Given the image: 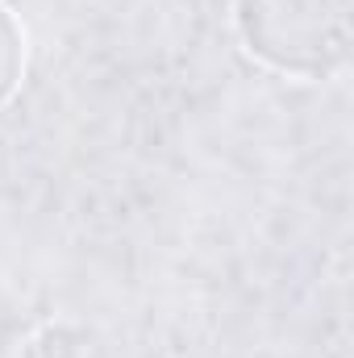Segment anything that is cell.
I'll return each mask as SVG.
<instances>
[{
  "label": "cell",
  "instance_id": "6da1fadb",
  "mask_svg": "<svg viewBox=\"0 0 354 358\" xmlns=\"http://www.w3.org/2000/svg\"><path fill=\"white\" fill-rule=\"evenodd\" d=\"M238 25L250 55L292 76H325L346 59V0H242Z\"/></svg>",
  "mask_w": 354,
  "mask_h": 358
},
{
  "label": "cell",
  "instance_id": "7a4b0ae2",
  "mask_svg": "<svg viewBox=\"0 0 354 358\" xmlns=\"http://www.w3.org/2000/svg\"><path fill=\"white\" fill-rule=\"evenodd\" d=\"M21 67H25V38H21V25L13 21V13L0 4V104L13 96Z\"/></svg>",
  "mask_w": 354,
  "mask_h": 358
},
{
  "label": "cell",
  "instance_id": "3957f363",
  "mask_svg": "<svg viewBox=\"0 0 354 358\" xmlns=\"http://www.w3.org/2000/svg\"><path fill=\"white\" fill-rule=\"evenodd\" d=\"M8 338H13V300H8L4 287H0V350H4Z\"/></svg>",
  "mask_w": 354,
  "mask_h": 358
}]
</instances>
